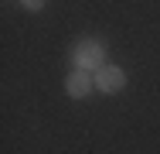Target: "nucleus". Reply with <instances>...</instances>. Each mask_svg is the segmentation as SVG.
I'll return each mask as SVG.
<instances>
[{
	"instance_id": "f257e3e1",
	"label": "nucleus",
	"mask_w": 160,
	"mask_h": 154,
	"mask_svg": "<svg viewBox=\"0 0 160 154\" xmlns=\"http://www.w3.org/2000/svg\"><path fill=\"white\" fill-rule=\"evenodd\" d=\"M72 62L82 72H99L106 65V41L102 38H78L72 48Z\"/></svg>"
},
{
	"instance_id": "20e7f679",
	"label": "nucleus",
	"mask_w": 160,
	"mask_h": 154,
	"mask_svg": "<svg viewBox=\"0 0 160 154\" xmlns=\"http://www.w3.org/2000/svg\"><path fill=\"white\" fill-rule=\"evenodd\" d=\"M21 7H28V10H41L44 0H21Z\"/></svg>"
},
{
	"instance_id": "f03ea898",
	"label": "nucleus",
	"mask_w": 160,
	"mask_h": 154,
	"mask_svg": "<svg viewBox=\"0 0 160 154\" xmlns=\"http://www.w3.org/2000/svg\"><path fill=\"white\" fill-rule=\"evenodd\" d=\"M92 89H96V75H92V72L72 69V72L65 75V92H68L72 99H85V96H89Z\"/></svg>"
},
{
	"instance_id": "7ed1b4c3",
	"label": "nucleus",
	"mask_w": 160,
	"mask_h": 154,
	"mask_svg": "<svg viewBox=\"0 0 160 154\" xmlns=\"http://www.w3.org/2000/svg\"><path fill=\"white\" fill-rule=\"evenodd\" d=\"M123 86H126V72L119 69V65H102L96 72V89L99 92H123Z\"/></svg>"
}]
</instances>
